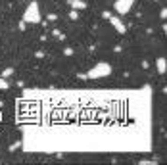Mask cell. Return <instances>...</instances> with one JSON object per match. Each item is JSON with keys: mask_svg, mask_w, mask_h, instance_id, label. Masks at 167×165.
<instances>
[{"mask_svg": "<svg viewBox=\"0 0 167 165\" xmlns=\"http://www.w3.org/2000/svg\"><path fill=\"white\" fill-rule=\"evenodd\" d=\"M110 73H111V65L106 64V62H100L92 69H88L85 75H79V77L81 79H100V77H108Z\"/></svg>", "mask_w": 167, "mask_h": 165, "instance_id": "cell-1", "label": "cell"}, {"mask_svg": "<svg viewBox=\"0 0 167 165\" xmlns=\"http://www.w3.org/2000/svg\"><path fill=\"white\" fill-rule=\"evenodd\" d=\"M23 23H41V10L37 2H31L23 14Z\"/></svg>", "mask_w": 167, "mask_h": 165, "instance_id": "cell-2", "label": "cell"}, {"mask_svg": "<svg viewBox=\"0 0 167 165\" xmlns=\"http://www.w3.org/2000/svg\"><path fill=\"white\" fill-rule=\"evenodd\" d=\"M133 2H135V0H115L113 8H115V12L119 15H125L127 12H129V8L133 6Z\"/></svg>", "mask_w": 167, "mask_h": 165, "instance_id": "cell-3", "label": "cell"}, {"mask_svg": "<svg viewBox=\"0 0 167 165\" xmlns=\"http://www.w3.org/2000/svg\"><path fill=\"white\" fill-rule=\"evenodd\" d=\"M108 19H110V21H111V25L115 27V31L119 33V35H125V33H127V27H125V25H123V21H121V19L117 17L115 14H111V15H110V17H108Z\"/></svg>", "mask_w": 167, "mask_h": 165, "instance_id": "cell-4", "label": "cell"}, {"mask_svg": "<svg viewBox=\"0 0 167 165\" xmlns=\"http://www.w3.org/2000/svg\"><path fill=\"white\" fill-rule=\"evenodd\" d=\"M156 67H158V73L159 75H163L167 71V62H165V58H158L156 60Z\"/></svg>", "mask_w": 167, "mask_h": 165, "instance_id": "cell-5", "label": "cell"}, {"mask_svg": "<svg viewBox=\"0 0 167 165\" xmlns=\"http://www.w3.org/2000/svg\"><path fill=\"white\" fill-rule=\"evenodd\" d=\"M67 4L73 10H85L87 8V2H85V0H67Z\"/></svg>", "mask_w": 167, "mask_h": 165, "instance_id": "cell-6", "label": "cell"}, {"mask_svg": "<svg viewBox=\"0 0 167 165\" xmlns=\"http://www.w3.org/2000/svg\"><path fill=\"white\" fill-rule=\"evenodd\" d=\"M12 73H14V69H12V67H10V69H4L0 77H2V79H8V77H12Z\"/></svg>", "mask_w": 167, "mask_h": 165, "instance_id": "cell-7", "label": "cell"}, {"mask_svg": "<svg viewBox=\"0 0 167 165\" xmlns=\"http://www.w3.org/2000/svg\"><path fill=\"white\" fill-rule=\"evenodd\" d=\"M69 19H73V21L75 19H79V10H71L69 12Z\"/></svg>", "mask_w": 167, "mask_h": 165, "instance_id": "cell-8", "label": "cell"}, {"mask_svg": "<svg viewBox=\"0 0 167 165\" xmlns=\"http://www.w3.org/2000/svg\"><path fill=\"white\" fill-rule=\"evenodd\" d=\"M6 88H8V82H6V79L0 77V90H6Z\"/></svg>", "mask_w": 167, "mask_h": 165, "instance_id": "cell-9", "label": "cell"}, {"mask_svg": "<svg viewBox=\"0 0 167 165\" xmlns=\"http://www.w3.org/2000/svg\"><path fill=\"white\" fill-rule=\"evenodd\" d=\"M52 35H54V37H58V38H60V41H64V38H65L64 35H61V33L58 31V29H54V31H52Z\"/></svg>", "mask_w": 167, "mask_h": 165, "instance_id": "cell-10", "label": "cell"}, {"mask_svg": "<svg viewBox=\"0 0 167 165\" xmlns=\"http://www.w3.org/2000/svg\"><path fill=\"white\" fill-rule=\"evenodd\" d=\"M64 54H65V56H71V54H73V48H69V46H67V48L64 50Z\"/></svg>", "mask_w": 167, "mask_h": 165, "instance_id": "cell-11", "label": "cell"}, {"mask_svg": "<svg viewBox=\"0 0 167 165\" xmlns=\"http://www.w3.org/2000/svg\"><path fill=\"white\" fill-rule=\"evenodd\" d=\"M159 17H161V19H165V17H167V10H165V8H163L161 12H159Z\"/></svg>", "mask_w": 167, "mask_h": 165, "instance_id": "cell-12", "label": "cell"}, {"mask_svg": "<svg viewBox=\"0 0 167 165\" xmlns=\"http://www.w3.org/2000/svg\"><path fill=\"white\" fill-rule=\"evenodd\" d=\"M19 144H21V142H14L12 146H10V150H15V148H19Z\"/></svg>", "mask_w": 167, "mask_h": 165, "instance_id": "cell-13", "label": "cell"}, {"mask_svg": "<svg viewBox=\"0 0 167 165\" xmlns=\"http://www.w3.org/2000/svg\"><path fill=\"white\" fill-rule=\"evenodd\" d=\"M0 121H2V113H0Z\"/></svg>", "mask_w": 167, "mask_h": 165, "instance_id": "cell-14", "label": "cell"}]
</instances>
